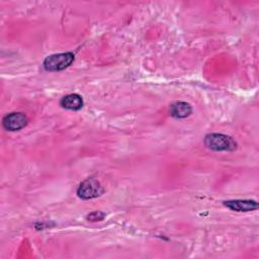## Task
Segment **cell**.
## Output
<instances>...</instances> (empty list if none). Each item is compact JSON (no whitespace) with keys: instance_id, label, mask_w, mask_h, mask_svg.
<instances>
[{"instance_id":"cell-4","label":"cell","mask_w":259,"mask_h":259,"mask_svg":"<svg viewBox=\"0 0 259 259\" xmlns=\"http://www.w3.org/2000/svg\"><path fill=\"white\" fill-rule=\"evenodd\" d=\"M2 123L7 131H19L26 125L27 117L21 112H12L4 116Z\"/></svg>"},{"instance_id":"cell-6","label":"cell","mask_w":259,"mask_h":259,"mask_svg":"<svg viewBox=\"0 0 259 259\" xmlns=\"http://www.w3.org/2000/svg\"><path fill=\"white\" fill-rule=\"evenodd\" d=\"M62 107L70 110H79L83 106V99L78 94H69L61 99Z\"/></svg>"},{"instance_id":"cell-5","label":"cell","mask_w":259,"mask_h":259,"mask_svg":"<svg viewBox=\"0 0 259 259\" xmlns=\"http://www.w3.org/2000/svg\"><path fill=\"white\" fill-rule=\"evenodd\" d=\"M224 205L235 211H252L258 208V203L251 199H235L224 202Z\"/></svg>"},{"instance_id":"cell-3","label":"cell","mask_w":259,"mask_h":259,"mask_svg":"<svg viewBox=\"0 0 259 259\" xmlns=\"http://www.w3.org/2000/svg\"><path fill=\"white\" fill-rule=\"evenodd\" d=\"M103 193V188L99 181L94 178H88L81 182L78 187L77 194L79 197L83 199H91L95 198Z\"/></svg>"},{"instance_id":"cell-8","label":"cell","mask_w":259,"mask_h":259,"mask_svg":"<svg viewBox=\"0 0 259 259\" xmlns=\"http://www.w3.org/2000/svg\"><path fill=\"white\" fill-rule=\"evenodd\" d=\"M104 213L103 212H101V211H93V212H91L90 214H88L87 215V219L89 220V221H92V222H95V221H100V220H102L103 218H104Z\"/></svg>"},{"instance_id":"cell-1","label":"cell","mask_w":259,"mask_h":259,"mask_svg":"<svg viewBox=\"0 0 259 259\" xmlns=\"http://www.w3.org/2000/svg\"><path fill=\"white\" fill-rule=\"evenodd\" d=\"M204 145L213 151H233L236 143L232 138L223 134H209L204 138Z\"/></svg>"},{"instance_id":"cell-7","label":"cell","mask_w":259,"mask_h":259,"mask_svg":"<svg viewBox=\"0 0 259 259\" xmlns=\"http://www.w3.org/2000/svg\"><path fill=\"white\" fill-rule=\"evenodd\" d=\"M191 113V106L183 101L175 102L170 106V114L176 118H184Z\"/></svg>"},{"instance_id":"cell-2","label":"cell","mask_w":259,"mask_h":259,"mask_svg":"<svg viewBox=\"0 0 259 259\" xmlns=\"http://www.w3.org/2000/svg\"><path fill=\"white\" fill-rule=\"evenodd\" d=\"M74 61V55L70 52L51 55L46 58L44 67L47 71H61L69 67Z\"/></svg>"}]
</instances>
